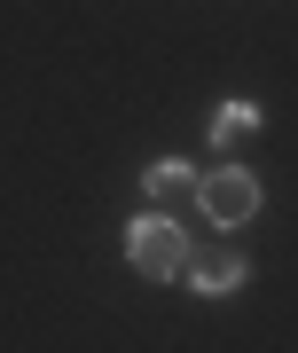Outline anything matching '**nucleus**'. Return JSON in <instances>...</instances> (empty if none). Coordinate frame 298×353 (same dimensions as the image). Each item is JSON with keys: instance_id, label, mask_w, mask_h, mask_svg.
<instances>
[{"instance_id": "nucleus-4", "label": "nucleus", "mask_w": 298, "mask_h": 353, "mask_svg": "<svg viewBox=\"0 0 298 353\" xmlns=\"http://www.w3.org/2000/svg\"><path fill=\"white\" fill-rule=\"evenodd\" d=\"M259 126H267V110H259V102H251V94H228L220 110L204 118V134H212V150H236V141H251V134H259Z\"/></svg>"}, {"instance_id": "nucleus-5", "label": "nucleus", "mask_w": 298, "mask_h": 353, "mask_svg": "<svg viewBox=\"0 0 298 353\" xmlns=\"http://www.w3.org/2000/svg\"><path fill=\"white\" fill-rule=\"evenodd\" d=\"M197 165H188V157H149L141 165V189H149V204H173V196H197Z\"/></svg>"}, {"instance_id": "nucleus-1", "label": "nucleus", "mask_w": 298, "mask_h": 353, "mask_svg": "<svg viewBox=\"0 0 298 353\" xmlns=\"http://www.w3.org/2000/svg\"><path fill=\"white\" fill-rule=\"evenodd\" d=\"M188 228L173 220V212H157V204H149V212H134L126 220V267H134V275H149V283H181L188 275Z\"/></svg>"}, {"instance_id": "nucleus-3", "label": "nucleus", "mask_w": 298, "mask_h": 353, "mask_svg": "<svg viewBox=\"0 0 298 353\" xmlns=\"http://www.w3.org/2000/svg\"><path fill=\"white\" fill-rule=\"evenodd\" d=\"M197 299H236V290L251 283V259L244 252H220V259H188V275H181Z\"/></svg>"}, {"instance_id": "nucleus-2", "label": "nucleus", "mask_w": 298, "mask_h": 353, "mask_svg": "<svg viewBox=\"0 0 298 353\" xmlns=\"http://www.w3.org/2000/svg\"><path fill=\"white\" fill-rule=\"evenodd\" d=\"M197 204H204L212 228H251V220H259V204H267V189H259L251 165H212V173L197 181Z\"/></svg>"}]
</instances>
